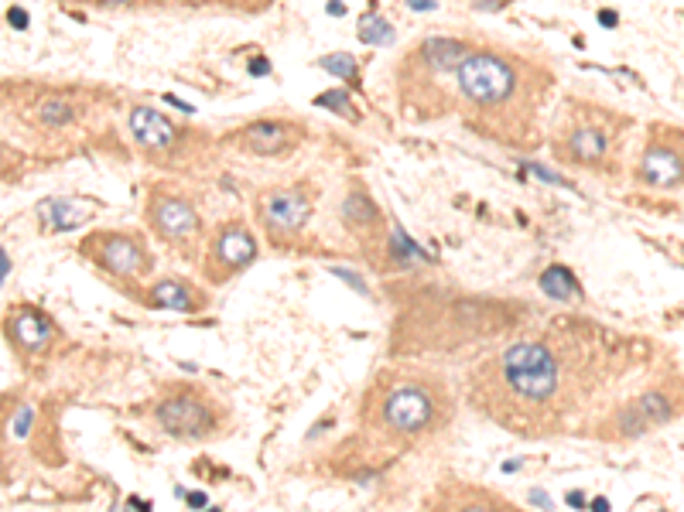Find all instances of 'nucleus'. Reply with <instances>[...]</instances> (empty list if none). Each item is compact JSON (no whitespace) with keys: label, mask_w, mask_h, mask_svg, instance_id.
Here are the masks:
<instances>
[{"label":"nucleus","mask_w":684,"mask_h":512,"mask_svg":"<svg viewBox=\"0 0 684 512\" xmlns=\"http://www.w3.org/2000/svg\"><path fill=\"white\" fill-rule=\"evenodd\" d=\"M209 512H223V509H209Z\"/></svg>","instance_id":"obj_39"},{"label":"nucleus","mask_w":684,"mask_h":512,"mask_svg":"<svg viewBox=\"0 0 684 512\" xmlns=\"http://www.w3.org/2000/svg\"><path fill=\"white\" fill-rule=\"evenodd\" d=\"M38 116H41V123H48V127H65V123H72L75 110H72L65 99H45V103L38 106Z\"/></svg>","instance_id":"obj_20"},{"label":"nucleus","mask_w":684,"mask_h":512,"mask_svg":"<svg viewBox=\"0 0 684 512\" xmlns=\"http://www.w3.org/2000/svg\"><path fill=\"white\" fill-rule=\"evenodd\" d=\"M592 512H609V499H592Z\"/></svg>","instance_id":"obj_36"},{"label":"nucleus","mask_w":684,"mask_h":512,"mask_svg":"<svg viewBox=\"0 0 684 512\" xmlns=\"http://www.w3.org/2000/svg\"><path fill=\"white\" fill-rule=\"evenodd\" d=\"M154 424L171 437L199 441V437L212 434V407L195 389H182L154 407Z\"/></svg>","instance_id":"obj_4"},{"label":"nucleus","mask_w":684,"mask_h":512,"mask_svg":"<svg viewBox=\"0 0 684 512\" xmlns=\"http://www.w3.org/2000/svg\"><path fill=\"white\" fill-rule=\"evenodd\" d=\"M342 212H345V219H349V222H356V226H363V222H369V219L376 216L373 202H369V199H363V195H352V199L342 205Z\"/></svg>","instance_id":"obj_23"},{"label":"nucleus","mask_w":684,"mask_h":512,"mask_svg":"<svg viewBox=\"0 0 684 512\" xmlns=\"http://www.w3.org/2000/svg\"><path fill=\"white\" fill-rule=\"evenodd\" d=\"M565 502H568L572 509H589V502H585V492H578V489H575V492H568V496H565Z\"/></svg>","instance_id":"obj_28"},{"label":"nucleus","mask_w":684,"mask_h":512,"mask_svg":"<svg viewBox=\"0 0 684 512\" xmlns=\"http://www.w3.org/2000/svg\"><path fill=\"white\" fill-rule=\"evenodd\" d=\"M7 21H10V24H14V27H17V31H24V27H27V14H24V10H21V7H10V14H7Z\"/></svg>","instance_id":"obj_26"},{"label":"nucleus","mask_w":684,"mask_h":512,"mask_svg":"<svg viewBox=\"0 0 684 512\" xmlns=\"http://www.w3.org/2000/svg\"><path fill=\"white\" fill-rule=\"evenodd\" d=\"M517 468H520V461H503V475H506V472H517Z\"/></svg>","instance_id":"obj_37"},{"label":"nucleus","mask_w":684,"mask_h":512,"mask_svg":"<svg viewBox=\"0 0 684 512\" xmlns=\"http://www.w3.org/2000/svg\"><path fill=\"white\" fill-rule=\"evenodd\" d=\"M86 250L93 253V259L99 266H106L113 277H137L151 266V256L144 253V246L134 240V236H120V233H103V236H93L86 243Z\"/></svg>","instance_id":"obj_7"},{"label":"nucleus","mask_w":684,"mask_h":512,"mask_svg":"<svg viewBox=\"0 0 684 512\" xmlns=\"http://www.w3.org/2000/svg\"><path fill=\"white\" fill-rule=\"evenodd\" d=\"M127 127H130L134 140H137L144 151H151V154H164V151H171V147L178 144V127H175L164 113H158V110H151V106H134Z\"/></svg>","instance_id":"obj_9"},{"label":"nucleus","mask_w":684,"mask_h":512,"mask_svg":"<svg viewBox=\"0 0 684 512\" xmlns=\"http://www.w3.org/2000/svg\"><path fill=\"white\" fill-rule=\"evenodd\" d=\"M10 331H14V342H17L21 348L34 352V348L48 345V338H51V321H48L45 314L31 311V307H21V311L14 314V321H10Z\"/></svg>","instance_id":"obj_15"},{"label":"nucleus","mask_w":684,"mask_h":512,"mask_svg":"<svg viewBox=\"0 0 684 512\" xmlns=\"http://www.w3.org/2000/svg\"><path fill=\"white\" fill-rule=\"evenodd\" d=\"M257 259V240L243 222H230L212 236V250H209V273L212 280H223L230 273L247 270Z\"/></svg>","instance_id":"obj_6"},{"label":"nucleus","mask_w":684,"mask_h":512,"mask_svg":"<svg viewBox=\"0 0 684 512\" xmlns=\"http://www.w3.org/2000/svg\"><path fill=\"white\" fill-rule=\"evenodd\" d=\"M31 417H34V413H31L27 407L17 413V420H14V427H10V431H14V437H27V431H31Z\"/></svg>","instance_id":"obj_25"},{"label":"nucleus","mask_w":684,"mask_h":512,"mask_svg":"<svg viewBox=\"0 0 684 512\" xmlns=\"http://www.w3.org/2000/svg\"><path fill=\"white\" fill-rule=\"evenodd\" d=\"M599 24H602V27H616V24H620V14H616V10H599Z\"/></svg>","instance_id":"obj_30"},{"label":"nucleus","mask_w":684,"mask_h":512,"mask_svg":"<svg viewBox=\"0 0 684 512\" xmlns=\"http://www.w3.org/2000/svg\"><path fill=\"white\" fill-rule=\"evenodd\" d=\"M250 72H254V75H267V72H271V65H267V58H254V65H250Z\"/></svg>","instance_id":"obj_32"},{"label":"nucleus","mask_w":684,"mask_h":512,"mask_svg":"<svg viewBox=\"0 0 684 512\" xmlns=\"http://www.w3.org/2000/svg\"><path fill=\"white\" fill-rule=\"evenodd\" d=\"M407 7H414V10H435V0H407Z\"/></svg>","instance_id":"obj_33"},{"label":"nucleus","mask_w":684,"mask_h":512,"mask_svg":"<svg viewBox=\"0 0 684 512\" xmlns=\"http://www.w3.org/2000/svg\"><path fill=\"white\" fill-rule=\"evenodd\" d=\"M421 62L428 65V72H455L462 65V58L469 55V44H462L459 38H428L421 48H417Z\"/></svg>","instance_id":"obj_12"},{"label":"nucleus","mask_w":684,"mask_h":512,"mask_svg":"<svg viewBox=\"0 0 684 512\" xmlns=\"http://www.w3.org/2000/svg\"><path fill=\"white\" fill-rule=\"evenodd\" d=\"M606 147H609V144H606L602 130H596V127H578V130L568 137L565 154H568L572 161H578V164H596V161H602Z\"/></svg>","instance_id":"obj_16"},{"label":"nucleus","mask_w":684,"mask_h":512,"mask_svg":"<svg viewBox=\"0 0 684 512\" xmlns=\"http://www.w3.org/2000/svg\"><path fill=\"white\" fill-rule=\"evenodd\" d=\"M7 270H10V259H7V253H3V246H0V283H3Z\"/></svg>","instance_id":"obj_35"},{"label":"nucleus","mask_w":684,"mask_h":512,"mask_svg":"<svg viewBox=\"0 0 684 512\" xmlns=\"http://www.w3.org/2000/svg\"><path fill=\"white\" fill-rule=\"evenodd\" d=\"M359 41H366V44H390L393 41V27L380 14H366L359 21Z\"/></svg>","instance_id":"obj_19"},{"label":"nucleus","mask_w":684,"mask_h":512,"mask_svg":"<svg viewBox=\"0 0 684 512\" xmlns=\"http://www.w3.org/2000/svg\"><path fill=\"white\" fill-rule=\"evenodd\" d=\"M147 304L158 307V311H182V314H192L199 307V294L192 290V283L185 280H158L151 290H147Z\"/></svg>","instance_id":"obj_13"},{"label":"nucleus","mask_w":684,"mask_h":512,"mask_svg":"<svg viewBox=\"0 0 684 512\" xmlns=\"http://www.w3.org/2000/svg\"><path fill=\"white\" fill-rule=\"evenodd\" d=\"M38 216H41V222L51 226L55 233H69V229L82 226V222L93 216V209L82 205V202H75V199H45V202L38 205Z\"/></svg>","instance_id":"obj_14"},{"label":"nucleus","mask_w":684,"mask_h":512,"mask_svg":"<svg viewBox=\"0 0 684 512\" xmlns=\"http://www.w3.org/2000/svg\"><path fill=\"white\" fill-rule=\"evenodd\" d=\"M315 106H326V110H332V113H339V116H345V120H359V113L352 110V103H349V96L342 92V89H332V92H326V96H319L315 99Z\"/></svg>","instance_id":"obj_22"},{"label":"nucleus","mask_w":684,"mask_h":512,"mask_svg":"<svg viewBox=\"0 0 684 512\" xmlns=\"http://www.w3.org/2000/svg\"><path fill=\"white\" fill-rule=\"evenodd\" d=\"M257 212H260L271 236H284V233L305 229V222L312 216V202L298 188H274V192H264L257 199Z\"/></svg>","instance_id":"obj_5"},{"label":"nucleus","mask_w":684,"mask_h":512,"mask_svg":"<svg viewBox=\"0 0 684 512\" xmlns=\"http://www.w3.org/2000/svg\"><path fill=\"white\" fill-rule=\"evenodd\" d=\"M633 410H637L644 420H650V424H664V420H671V413H674V407L668 403L664 393H644V396L633 403Z\"/></svg>","instance_id":"obj_18"},{"label":"nucleus","mask_w":684,"mask_h":512,"mask_svg":"<svg viewBox=\"0 0 684 512\" xmlns=\"http://www.w3.org/2000/svg\"><path fill=\"white\" fill-rule=\"evenodd\" d=\"M640 178L647 185H657V188H668V185H678L684 178V164L681 154L664 147V144H654L647 154H644V164H640Z\"/></svg>","instance_id":"obj_11"},{"label":"nucleus","mask_w":684,"mask_h":512,"mask_svg":"<svg viewBox=\"0 0 684 512\" xmlns=\"http://www.w3.org/2000/svg\"><path fill=\"white\" fill-rule=\"evenodd\" d=\"M500 379H503V389L524 403V407H544L554 400L558 386H561V362L558 355L544 345V342H534V338H524V342H513L500 362Z\"/></svg>","instance_id":"obj_1"},{"label":"nucleus","mask_w":684,"mask_h":512,"mask_svg":"<svg viewBox=\"0 0 684 512\" xmlns=\"http://www.w3.org/2000/svg\"><path fill=\"white\" fill-rule=\"evenodd\" d=\"M455 79L459 92L483 110L503 106L517 92V68L496 51H469L455 68Z\"/></svg>","instance_id":"obj_2"},{"label":"nucleus","mask_w":684,"mask_h":512,"mask_svg":"<svg viewBox=\"0 0 684 512\" xmlns=\"http://www.w3.org/2000/svg\"><path fill=\"white\" fill-rule=\"evenodd\" d=\"M106 3H127V0H106Z\"/></svg>","instance_id":"obj_38"},{"label":"nucleus","mask_w":684,"mask_h":512,"mask_svg":"<svg viewBox=\"0 0 684 512\" xmlns=\"http://www.w3.org/2000/svg\"><path fill=\"white\" fill-rule=\"evenodd\" d=\"M326 10H329V17H345V10H349V7H345L342 0H329V3H326Z\"/></svg>","instance_id":"obj_31"},{"label":"nucleus","mask_w":684,"mask_h":512,"mask_svg":"<svg viewBox=\"0 0 684 512\" xmlns=\"http://www.w3.org/2000/svg\"><path fill=\"white\" fill-rule=\"evenodd\" d=\"M185 499H188V509H206V506H209V496H206V492H185Z\"/></svg>","instance_id":"obj_27"},{"label":"nucleus","mask_w":684,"mask_h":512,"mask_svg":"<svg viewBox=\"0 0 684 512\" xmlns=\"http://www.w3.org/2000/svg\"><path fill=\"white\" fill-rule=\"evenodd\" d=\"M459 512H493V509H489L486 502H469V506H462Z\"/></svg>","instance_id":"obj_34"},{"label":"nucleus","mask_w":684,"mask_h":512,"mask_svg":"<svg viewBox=\"0 0 684 512\" xmlns=\"http://www.w3.org/2000/svg\"><path fill=\"white\" fill-rule=\"evenodd\" d=\"M319 65H322L326 72H332V75L345 79V82H352V79H356V58H352V55H345V51H336V55H326V58H319Z\"/></svg>","instance_id":"obj_21"},{"label":"nucleus","mask_w":684,"mask_h":512,"mask_svg":"<svg viewBox=\"0 0 684 512\" xmlns=\"http://www.w3.org/2000/svg\"><path fill=\"white\" fill-rule=\"evenodd\" d=\"M524 171H530L534 178H541V181H548V185H565L568 188V181L561 178V175H554V171H548L544 164H530V161H524Z\"/></svg>","instance_id":"obj_24"},{"label":"nucleus","mask_w":684,"mask_h":512,"mask_svg":"<svg viewBox=\"0 0 684 512\" xmlns=\"http://www.w3.org/2000/svg\"><path fill=\"white\" fill-rule=\"evenodd\" d=\"M147 219H151V229L164 243H188L202 229L195 209L185 199H175V195H158L151 202V209H147Z\"/></svg>","instance_id":"obj_8"},{"label":"nucleus","mask_w":684,"mask_h":512,"mask_svg":"<svg viewBox=\"0 0 684 512\" xmlns=\"http://www.w3.org/2000/svg\"><path fill=\"white\" fill-rule=\"evenodd\" d=\"M380 420L393 434L414 437V434H421V431H428L435 424V396L424 386H417V383H400V386H393L383 396Z\"/></svg>","instance_id":"obj_3"},{"label":"nucleus","mask_w":684,"mask_h":512,"mask_svg":"<svg viewBox=\"0 0 684 512\" xmlns=\"http://www.w3.org/2000/svg\"><path fill=\"white\" fill-rule=\"evenodd\" d=\"M295 140H298V130L281 120H260L240 133V144L250 154H284V151H291Z\"/></svg>","instance_id":"obj_10"},{"label":"nucleus","mask_w":684,"mask_h":512,"mask_svg":"<svg viewBox=\"0 0 684 512\" xmlns=\"http://www.w3.org/2000/svg\"><path fill=\"white\" fill-rule=\"evenodd\" d=\"M537 283H541V290L551 297V300H572V297H582V283H578V277L568 270V266H561V263H551L541 277H537Z\"/></svg>","instance_id":"obj_17"},{"label":"nucleus","mask_w":684,"mask_h":512,"mask_svg":"<svg viewBox=\"0 0 684 512\" xmlns=\"http://www.w3.org/2000/svg\"><path fill=\"white\" fill-rule=\"evenodd\" d=\"M530 502H534L537 509H544V512H551V509H554V506H551V499H548V496H544L541 489H537V492H530Z\"/></svg>","instance_id":"obj_29"}]
</instances>
